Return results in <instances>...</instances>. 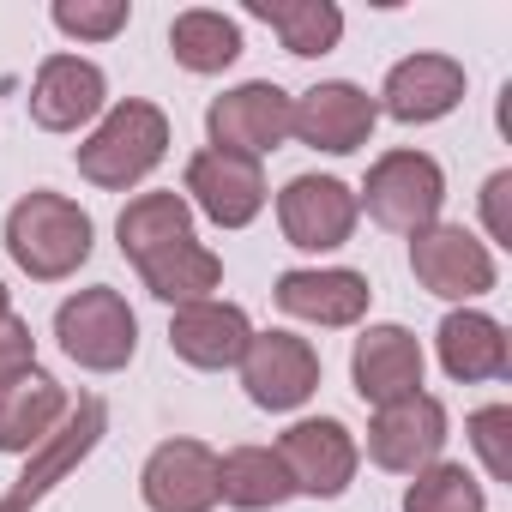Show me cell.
<instances>
[{
    "instance_id": "cell-10",
    "label": "cell",
    "mask_w": 512,
    "mask_h": 512,
    "mask_svg": "<svg viewBox=\"0 0 512 512\" xmlns=\"http://www.w3.org/2000/svg\"><path fill=\"white\" fill-rule=\"evenodd\" d=\"M187 193H193V205L217 229H241V223L260 217V205H266V175H260V163H253V157L211 145V151H199L187 163Z\"/></svg>"
},
{
    "instance_id": "cell-12",
    "label": "cell",
    "mask_w": 512,
    "mask_h": 512,
    "mask_svg": "<svg viewBox=\"0 0 512 512\" xmlns=\"http://www.w3.org/2000/svg\"><path fill=\"white\" fill-rule=\"evenodd\" d=\"M278 458L290 470V488L296 494H320V500H338L356 476V440L344 422L320 416V422H296L284 440H278Z\"/></svg>"
},
{
    "instance_id": "cell-5",
    "label": "cell",
    "mask_w": 512,
    "mask_h": 512,
    "mask_svg": "<svg viewBox=\"0 0 512 512\" xmlns=\"http://www.w3.org/2000/svg\"><path fill=\"white\" fill-rule=\"evenodd\" d=\"M55 338H61V350H67L79 368L115 374V368H127L133 350H139V320L127 314V302H121L109 284H97V290H79L73 302H61Z\"/></svg>"
},
{
    "instance_id": "cell-17",
    "label": "cell",
    "mask_w": 512,
    "mask_h": 512,
    "mask_svg": "<svg viewBox=\"0 0 512 512\" xmlns=\"http://www.w3.org/2000/svg\"><path fill=\"white\" fill-rule=\"evenodd\" d=\"M350 374H356V392L374 410H386V404H398V398H410L422 386V344L404 326H368L356 338Z\"/></svg>"
},
{
    "instance_id": "cell-19",
    "label": "cell",
    "mask_w": 512,
    "mask_h": 512,
    "mask_svg": "<svg viewBox=\"0 0 512 512\" xmlns=\"http://www.w3.org/2000/svg\"><path fill=\"white\" fill-rule=\"evenodd\" d=\"M97 109H103V73H97V61L49 55V61L37 67V85H31V121H37V127L73 133V127H85Z\"/></svg>"
},
{
    "instance_id": "cell-29",
    "label": "cell",
    "mask_w": 512,
    "mask_h": 512,
    "mask_svg": "<svg viewBox=\"0 0 512 512\" xmlns=\"http://www.w3.org/2000/svg\"><path fill=\"white\" fill-rule=\"evenodd\" d=\"M25 368H37V344H31V326L7 314L0 320V380H13Z\"/></svg>"
},
{
    "instance_id": "cell-8",
    "label": "cell",
    "mask_w": 512,
    "mask_h": 512,
    "mask_svg": "<svg viewBox=\"0 0 512 512\" xmlns=\"http://www.w3.org/2000/svg\"><path fill=\"white\" fill-rule=\"evenodd\" d=\"M440 446H446V404L428 392L386 404L368 428V458L380 470H398V476H422L440 458Z\"/></svg>"
},
{
    "instance_id": "cell-1",
    "label": "cell",
    "mask_w": 512,
    "mask_h": 512,
    "mask_svg": "<svg viewBox=\"0 0 512 512\" xmlns=\"http://www.w3.org/2000/svg\"><path fill=\"white\" fill-rule=\"evenodd\" d=\"M121 253L139 266V278L151 284V296L163 302H205L223 278L217 253H205L193 241V217L181 193H139L121 211Z\"/></svg>"
},
{
    "instance_id": "cell-7",
    "label": "cell",
    "mask_w": 512,
    "mask_h": 512,
    "mask_svg": "<svg viewBox=\"0 0 512 512\" xmlns=\"http://www.w3.org/2000/svg\"><path fill=\"white\" fill-rule=\"evenodd\" d=\"M290 97L278 85H241V91H223L211 109H205V127H211V145L217 151H241L260 163L266 151H278L290 139Z\"/></svg>"
},
{
    "instance_id": "cell-13",
    "label": "cell",
    "mask_w": 512,
    "mask_h": 512,
    "mask_svg": "<svg viewBox=\"0 0 512 512\" xmlns=\"http://www.w3.org/2000/svg\"><path fill=\"white\" fill-rule=\"evenodd\" d=\"M145 506L151 512H211L217 506V452L199 440H163L145 458Z\"/></svg>"
},
{
    "instance_id": "cell-32",
    "label": "cell",
    "mask_w": 512,
    "mask_h": 512,
    "mask_svg": "<svg viewBox=\"0 0 512 512\" xmlns=\"http://www.w3.org/2000/svg\"><path fill=\"white\" fill-rule=\"evenodd\" d=\"M0 512H7V506H0Z\"/></svg>"
},
{
    "instance_id": "cell-3",
    "label": "cell",
    "mask_w": 512,
    "mask_h": 512,
    "mask_svg": "<svg viewBox=\"0 0 512 512\" xmlns=\"http://www.w3.org/2000/svg\"><path fill=\"white\" fill-rule=\"evenodd\" d=\"M169 145V121L151 103H115L109 121L79 145V175L97 187H133L163 163Z\"/></svg>"
},
{
    "instance_id": "cell-2",
    "label": "cell",
    "mask_w": 512,
    "mask_h": 512,
    "mask_svg": "<svg viewBox=\"0 0 512 512\" xmlns=\"http://www.w3.org/2000/svg\"><path fill=\"white\" fill-rule=\"evenodd\" d=\"M7 253H13L31 278L55 284V278H67V272H79L91 260V217L73 199L37 187L7 217Z\"/></svg>"
},
{
    "instance_id": "cell-11",
    "label": "cell",
    "mask_w": 512,
    "mask_h": 512,
    "mask_svg": "<svg viewBox=\"0 0 512 512\" xmlns=\"http://www.w3.org/2000/svg\"><path fill=\"white\" fill-rule=\"evenodd\" d=\"M278 223H284L290 247H308V253L344 247L356 229V193L332 175H296L278 193Z\"/></svg>"
},
{
    "instance_id": "cell-4",
    "label": "cell",
    "mask_w": 512,
    "mask_h": 512,
    "mask_svg": "<svg viewBox=\"0 0 512 512\" xmlns=\"http://www.w3.org/2000/svg\"><path fill=\"white\" fill-rule=\"evenodd\" d=\"M362 205L380 229L392 235H422L434 229L440 205H446V175L428 151H386L374 169H368V187H362Z\"/></svg>"
},
{
    "instance_id": "cell-28",
    "label": "cell",
    "mask_w": 512,
    "mask_h": 512,
    "mask_svg": "<svg viewBox=\"0 0 512 512\" xmlns=\"http://www.w3.org/2000/svg\"><path fill=\"white\" fill-rule=\"evenodd\" d=\"M506 428H512V410H506V404H488V410H476V416H470V440H476V452H482V464H488V476H494V482H506V476H512Z\"/></svg>"
},
{
    "instance_id": "cell-30",
    "label": "cell",
    "mask_w": 512,
    "mask_h": 512,
    "mask_svg": "<svg viewBox=\"0 0 512 512\" xmlns=\"http://www.w3.org/2000/svg\"><path fill=\"white\" fill-rule=\"evenodd\" d=\"M506 193H512V175L500 169L488 187H482V211H488V229H494V241H512V217H506Z\"/></svg>"
},
{
    "instance_id": "cell-9",
    "label": "cell",
    "mask_w": 512,
    "mask_h": 512,
    "mask_svg": "<svg viewBox=\"0 0 512 512\" xmlns=\"http://www.w3.org/2000/svg\"><path fill=\"white\" fill-rule=\"evenodd\" d=\"M235 368H241V386H247V398L260 404V410H296V404H308L314 386H320V356H314V344H308V338H290V332L253 338Z\"/></svg>"
},
{
    "instance_id": "cell-15",
    "label": "cell",
    "mask_w": 512,
    "mask_h": 512,
    "mask_svg": "<svg viewBox=\"0 0 512 512\" xmlns=\"http://www.w3.org/2000/svg\"><path fill=\"white\" fill-rule=\"evenodd\" d=\"M374 97L368 91H356V85H344V79H332V85H314L296 109H290V133L296 139H308L314 151H356V145H368V133H374Z\"/></svg>"
},
{
    "instance_id": "cell-23",
    "label": "cell",
    "mask_w": 512,
    "mask_h": 512,
    "mask_svg": "<svg viewBox=\"0 0 512 512\" xmlns=\"http://www.w3.org/2000/svg\"><path fill=\"white\" fill-rule=\"evenodd\" d=\"M290 494H296L290 470L272 446H235L229 458H217V500H229V506L266 512V506H284Z\"/></svg>"
},
{
    "instance_id": "cell-14",
    "label": "cell",
    "mask_w": 512,
    "mask_h": 512,
    "mask_svg": "<svg viewBox=\"0 0 512 512\" xmlns=\"http://www.w3.org/2000/svg\"><path fill=\"white\" fill-rule=\"evenodd\" d=\"M103 428H109L103 398H79V410H73V416L43 440V446H37V458L25 464V476L13 482V494L0 500V506H7V512H31V506H37V500H43V494H49V488H55V482H61V476L91 452V446H97V440H103Z\"/></svg>"
},
{
    "instance_id": "cell-27",
    "label": "cell",
    "mask_w": 512,
    "mask_h": 512,
    "mask_svg": "<svg viewBox=\"0 0 512 512\" xmlns=\"http://www.w3.org/2000/svg\"><path fill=\"white\" fill-rule=\"evenodd\" d=\"M55 25L67 31V37H91V43H103V37H115V31H127V0H103V7H91V0H61L55 7Z\"/></svg>"
},
{
    "instance_id": "cell-25",
    "label": "cell",
    "mask_w": 512,
    "mask_h": 512,
    "mask_svg": "<svg viewBox=\"0 0 512 512\" xmlns=\"http://www.w3.org/2000/svg\"><path fill=\"white\" fill-rule=\"evenodd\" d=\"M169 49H175V61L187 73H223L241 55V31H235V19L199 7V13H181L169 25Z\"/></svg>"
},
{
    "instance_id": "cell-6",
    "label": "cell",
    "mask_w": 512,
    "mask_h": 512,
    "mask_svg": "<svg viewBox=\"0 0 512 512\" xmlns=\"http://www.w3.org/2000/svg\"><path fill=\"white\" fill-rule=\"evenodd\" d=\"M410 272L428 296H446V302H470L482 290H494V253L458 229V223H434L410 241Z\"/></svg>"
},
{
    "instance_id": "cell-24",
    "label": "cell",
    "mask_w": 512,
    "mask_h": 512,
    "mask_svg": "<svg viewBox=\"0 0 512 512\" xmlns=\"http://www.w3.org/2000/svg\"><path fill=\"white\" fill-rule=\"evenodd\" d=\"M253 19H266L290 55H326L344 37V13L332 0H247Z\"/></svg>"
},
{
    "instance_id": "cell-22",
    "label": "cell",
    "mask_w": 512,
    "mask_h": 512,
    "mask_svg": "<svg viewBox=\"0 0 512 512\" xmlns=\"http://www.w3.org/2000/svg\"><path fill=\"white\" fill-rule=\"evenodd\" d=\"M440 362L452 380H506L512 344L488 314L464 308V314H446V326H440Z\"/></svg>"
},
{
    "instance_id": "cell-16",
    "label": "cell",
    "mask_w": 512,
    "mask_h": 512,
    "mask_svg": "<svg viewBox=\"0 0 512 512\" xmlns=\"http://www.w3.org/2000/svg\"><path fill=\"white\" fill-rule=\"evenodd\" d=\"M464 97V67L452 55H410L386 73V91H380V109L404 127H422V121H440L452 115Z\"/></svg>"
},
{
    "instance_id": "cell-20",
    "label": "cell",
    "mask_w": 512,
    "mask_h": 512,
    "mask_svg": "<svg viewBox=\"0 0 512 512\" xmlns=\"http://www.w3.org/2000/svg\"><path fill=\"white\" fill-rule=\"evenodd\" d=\"M368 278L362 272H284L278 278V308L314 326H356L368 314Z\"/></svg>"
},
{
    "instance_id": "cell-21",
    "label": "cell",
    "mask_w": 512,
    "mask_h": 512,
    "mask_svg": "<svg viewBox=\"0 0 512 512\" xmlns=\"http://www.w3.org/2000/svg\"><path fill=\"white\" fill-rule=\"evenodd\" d=\"M61 416H67V392L43 368H25L13 380H0V452L43 446Z\"/></svg>"
},
{
    "instance_id": "cell-18",
    "label": "cell",
    "mask_w": 512,
    "mask_h": 512,
    "mask_svg": "<svg viewBox=\"0 0 512 512\" xmlns=\"http://www.w3.org/2000/svg\"><path fill=\"white\" fill-rule=\"evenodd\" d=\"M247 344H253L247 314L229 302H211V296L175 308V320H169V350L193 368H235L247 356Z\"/></svg>"
},
{
    "instance_id": "cell-26",
    "label": "cell",
    "mask_w": 512,
    "mask_h": 512,
    "mask_svg": "<svg viewBox=\"0 0 512 512\" xmlns=\"http://www.w3.org/2000/svg\"><path fill=\"white\" fill-rule=\"evenodd\" d=\"M404 512H482V482L464 464H428L410 482Z\"/></svg>"
},
{
    "instance_id": "cell-31",
    "label": "cell",
    "mask_w": 512,
    "mask_h": 512,
    "mask_svg": "<svg viewBox=\"0 0 512 512\" xmlns=\"http://www.w3.org/2000/svg\"><path fill=\"white\" fill-rule=\"evenodd\" d=\"M7 314H13V308H7V290H0V320H7Z\"/></svg>"
}]
</instances>
